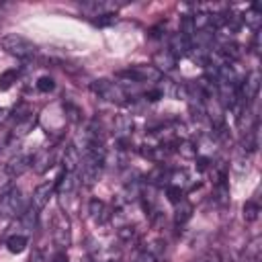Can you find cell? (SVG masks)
Instances as JSON below:
<instances>
[{
	"label": "cell",
	"mask_w": 262,
	"mask_h": 262,
	"mask_svg": "<svg viewBox=\"0 0 262 262\" xmlns=\"http://www.w3.org/2000/svg\"><path fill=\"white\" fill-rule=\"evenodd\" d=\"M0 47L8 53V55H14L18 59H29L37 53V45L27 39L25 35H18V33H8L0 39Z\"/></svg>",
	"instance_id": "6da1fadb"
},
{
	"label": "cell",
	"mask_w": 262,
	"mask_h": 262,
	"mask_svg": "<svg viewBox=\"0 0 262 262\" xmlns=\"http://www.w3.org/2000/svg\"><path fill=\"white\" fill-rule=\"evenodd\" d=\"M90 90H92L98 98H102V100H106V102H113V104H125V102L129 100V94H127V90H125L121 84L111 82V80H104V78L90 82Z\"/></svg>",
	"instance_id": "7a4b0ae2"
},
{
	"label": "cell",
	"mask_w": 262,
	"mask_h": 262,
	"mask_svg": "<svg viewBox=\"0 0 262 262\" xmlns=\"http://www.w3.org/2000/svg\"><path fill=\"white\" fill-rule=\"evenodd\" d=\"M117 76L125 78L127 82H135V84H151V82H160L162 80V74L154 66H147V63L129 66L125 70H119Z\"/></svg>",
	"instance_id": "3957f363"
},
{
	"label": "cell",
	"mask_w": 262,
	"mask_h": 262,
	"mask_svg": "<svg viewBox=\"0 0 262 262\" xmlns=\"http://www.w3.org/2000/svg\"><path fill=\"white\" fill-rule=\"evenodd\" d=\"M25 203H23V192L16 186H10L6 192L0 194V217L10 219V217H20V213L25 211Z\"/></svg>",
	"instance_id": "277c9868"
},
{
	"label": "cell",
	"mask_w": 262,
	"mask_h": 262,
	"mask_svg": "<svg viewBox=\"0 0 262 262\" xmlns=\"http://www.w3.org/2000/svg\"><path fill=\"white\" fill-rule=\"evenodd\" d=\"M51 235H53V242L59 246V250H66L72 244V223H70L66 213L57 211L53 215V219H51Z\"/></svg>",
	"instance_id": "5b68a950"
},
{
	"label": "cell",
	"mask_w": 262,
	"mask_h": 262,
	"mask_svg": "<svg viewBox=\"0 0 262 262\" xmlns=\"http://www.w3.org/2000/svg\"><path fill=\"white\" fill-rule=\"evenodd\" d=\"M123 4L119 2H108V0H90V2H82L80 8L82 12H86L92 20L98 18V16H104V14H115Z\"/></svg>",
	"instance_id": "8992f818"
},
{
	"label": "cell",
	"mask_w": 262,
	"mask_h": 262,
	"mask_svg": "<svg viewBox=\"0 0 262 262\" xmlns=\"http://www.w3.org/2000/svg\"><path fill=\"white\" fill-rule=\"evenodd\" d=\"M31 160H33V156H29V154H16V156H12V158L6 162V166H4L6 176H8V178L20 176L23 172H27V170L31 168Z\"/></svg>",
	"instance_id": "52a82bcc"
},
{
	"label": "cell",
	"mask_w": 262,
	"mask_h": 262,
	"mask_svg": "<svg viewBox=\"0 0 262 262\" xmlns=\"http://www.w3.org/2000/svg\"><path fill=\"white\" fill-rule=\"evenodd\" d=\"M78 182L80 180H78V176L74 172H61L55 178V192H57V196H61V199L72 196L74 190H76V186H78Z\"/></svg>",
	"instance_id": "ba28073f"
},
{
	"label": "cell",
	"mask_w": 262,
	"mask_h": 262,
	"mask_svg": "<svg viewBox=\"0 0 262 262\" xmlns=\"http://www.w3.org/2000/svg\"><path fill=\"white\" fill-rule=\"evenodd\" d=\"M55 194V180L53 182H43V184H39L35 190H33V196H31V205L37 209V211H41L47 203H49V199Z\"/></svg>",
	"instance_id": "9c48e42d"
},
{
	"label": "cell",
	"mask_w": 262,
	"mask_h": 262,
	"mask_svg": "<svg viewBox=\"0 0 262 262\" xmlns=\"http://www.w3.org/2000/svg\"><path fill=\"white\" fill-rule=\"evenodd\" d=\"M88 213H90V217H92V221H94L96 225H104V223L113 217V211H111L108 205H106L104 201H100V199H92V201L88 203Z\"/></svg>",
	"instance_id": "30bf717a"
},
{
	"label": "cell",
	"mask_w": 262,
	"mask_h": 262,
	"mask_svg": "<svg viewBox=\"0 0 262 262\" xmlns=\"http://www.w3.org/2000/svg\"><path fill=\"white\" fill-rule=\"evenodd\" d=\"M61 164H63V172H76L82 164V154H80V147L70 143L63 147V154H61Z\"/></svg>",
	"instance_id": "8fae6325"
},
{
	"label": "cell",
	"mask_w": 262,
	"mask_h": 262,
	"mask_svg": "<svg viewBox=\"0 0 262 262\" xmlns=\"http://www.w3.org/2000/svg\"><path fill=\"white\" fill-rule=\"evenodd\" d=\"M190 49H192V41H190L186 35H182L180 31L170 37V47H168V51H170L176 59L182 57V55H188Z\"/></svg>",
	"instance_id": "7c38bea8"
},
{
	"label": "cell",
	"mask_w": 262,
	"mask_h": 262,
	"mask_svg": "<svg viewBox=\"0 0 262 262\" xmlns=\"http://www.w3.org/2000/svg\"><path fill=\"white\" fill-rule=\"evenodd\" d=\"M151 66H154L160 74H164V72H172V70H176V57H174L168 49H160V51L154 53V57H151Z\"/></svg>",
	"instance_id": "4fadbf2b"
},
{
	"label": "cell",
	"mask_w": 262,
	"mask_h": 262,
	"mask_svg": "<svg viewBox=\"0 0 262 262\" xmlns=\"http://www.w3.org/2000/svg\"><path fill=\"white\" fill-rule=\"evenodd\" d=\"M35 123H37V115H35V113H31V115L18 119V121L14 123V127L10 129V139H23L25 135H29V133L33 131Z\"/></svg>",
	"instance_id": "5bb4252c"
},
{
	"label": "cell",
	"mask_w": 262,
	"mask_h": 262,
	"mask_svg": "<svg viewBox=\"0 0 262 262\" xmlns=\"http://www.w3.org/2000/svg\"><path fill=\"white\" fill-rule=\"evenodd\" d=\"M53 166V151L51 149H39L35 156H33V160H31V168L37 172V174H43V172H47L49 168Z\"/></svg>",
	"instance_id": "9a60e30c"
},
{
	"label": "cell",
	"mask_w": 262,
	"mask_h": 262,
	"mask_svg": "<svg viewBox=\"0 0 262 262\" xmlns=\"http://www.w3.org/2000/svg\"><path fill=\"white\" fill-rule=\"evenodd\" d=\"M242 23H246L250 29L258 31L260 29V23H262V10H260V4L254 2L250 8H246V12L242 14Z\"/></svg>",
	"instance_id": "2e32d148"
},
{
	"label": "cell",
	"mask_w": 262,
	"mask_h": 262,
	"mask_svg": "<svg viewBox=\"0 0 262 262\" xmlns=\"http://www.w3.org/2000/svg\"><path fill=\"white\" fill-rule=\"evenodd\" d=\"M217 51H219L225 59H229V61H237V59H242V55H244L242 45L235 43V41H223Z\"/></svg>",
	"instance_id": "e0dca14e"
},
{
	"label": "cell",
	"mask_w": 262,
	"mask_h": 262,
	"mask_svg": "<svg viewBox=\"0 0 262 262\" xmlns=\"http://www.w3.org/2000/svg\"><path fill=\"white\" fill-rule=\"evenodd\" d=\"M190 217H192V205L186 199L178 201L176 203V209H174V223L176 225H184Z\"/></svg>",
	"instance_id": "ac0fdd59"
},
{
	"label": "cell",
	"mask_w": 262,
	"mask_h": 262,
	"mask_svg": "<svg viewBox=\"0 0 262 262\" xmlns=\"http://www.w3.org/2000/svg\"><path fill=\"white\" fill-rule=\"evenodd\" d=\"M258 123L252 127V129H248V131H244V137H242V145H244V149L246 151H256L258 149Z\"/></svg>",
	"instance_id": "d6986e66"
},
{
	"label": "cell",
	"mask_w": 262,
	"mask_h": 262,
	"mask_svg": "<svg viewBox=\"0 0 262 262\" xmlns=\"http://www.w3.org/2000/svg\"><path fill=\"white\" fill-rule=\"evenodd\" d=\"M27 244H29L27 235H20V233L10 235V237L6 239V248H8V252H12V254H20V252H25V250H27Z\"/></svg>",
	"instance_id": "ffe728a7"
},
{
	"label": "cell",
	"mask_w": 262,
	"mask_h": 262,
	"mask_svg": "<svg viewBox=\"0 0 262 262\" xmlns=\"http://www.w3.org/2000/svg\"><path fill=\"white\" fill-rule=\"evenodd\" d=\"M260 237H254L246 250H244V256H246V262H260Z\"/></svg>",
	"instance_id": "44dd1931"
},
{
	"label": "cell",
	"mask_w": 262,
	"mask_h": 262,
	"mask_svg": "<svg viewBox=\"0 0 262 262\" xmlns=\"http://www.w3.org/2000/svg\"><path fill=\"white\" fill-rule=\"evenodd\" d=\"M258 215H260V205L256 201H246V205H244V219L248 223H252V221L258 219Z\"/></svg>",
	"instance_id": "7402d4cb"
},
{
	"label": "cell",
	"mask_w": 262,
	"mask_h": 262,
	"mask_svg": "<svg viewBox=\"0 0 262 262\" xmlns=\"http://www.w3.org/2000/svg\"><path fill=\"white\" fill-rule=\"evenodd\" d=\"M16 78H18V72H16L14 68L4 70V72L0 74V90H8V88L16 82Z\"/></svg>",
	"instance_id": "603a6c76"
},
{
	"label": "cell",
	"mask_w": 262,
	"mask_h": 262,
	"mask_svg": "<svg viewBox=\"0 0 262 262\" xmlns=\"http://www.w3.org/2000/svg\"><path fill=\"white\" fill-rule=\"evenodd\" d=\"M117 235H119L121 242H131V239L137 237V229H135L133 225H121V227L117 229Z\"/></svg>",
	"instance_id": "cb8c5ba5"
},
{
	"label": "cell",
	"mask_w": 262,
	"mask_h": 262,
	"mask_svg": "<svg viewBox=\"0 0 262 262\" xmlns=\"http://www.w3.org/2000/svg\"><path fill=\"white\" fill-rule=\"evenodd\" d=\"M53 88H55V80L51 76H41L37 80V90L39 92H51Z\"/></svg>",
	"instance_id": "d4e9b609"
},
{
	"label": "cell",
	"mask_w": 262,
	"mask_h": 262,
	"mask_svg": "<svg viewBox=\"0 0 262 262\" xmlns=\"http://www.w3.org/2000/svg\"><path fill=\"white\" fill-rule=\"evenodd\" d=\"M176 151H178L180 156H184V158H196V147H194L190 141H180Z\"/></svg>",
	"instance_id": "484cf974"
},
{
	"label": "cell",
	"mask_w": 262,
	"mask_h": 262,
	"mask_svg": "<svg viewBox=\"0 0 262 262\" xmlns=\"http://www.w3.org/2000/svg\"><path fill=\"white\" fill-rule=\"evenodd\" d=\"M166 196H168V201H170V203H174V205H176L178 201H182V188L168 184V186H166Z\"/></svg>",
	"instance_id": "4316f807"
},
{
	"label": "cell",
	"mask_w": 262,
	"mask_h": 262,
	"mask_svg": "<svg viewBox=\"0 0 262 262\" xmlns=\"http://www.w3.org/2000/svg\"><path fill=\"white\" fill-rule=\"evenodd\" d=\"M66 113L70 115L72 121H80V119H82V111H80L76 104H72V102H66Z\"/></svg>",
	"instance_id": "83f0119b"
},
{
	"label": "cell",
	"mask_w": 262,
	"mask_h": 262,
	"mask_svg": "<svg viewBox=\"0 0 262 262\" xmlns=\"http://www.w3.org/2000/svg\"><path fill=\"white\" fill-rule=\"evenodd\" d=\"M143 98H145V100H149V102H156V100L164 98V94H162V90H160V88H151V90H145V92H143Z\"/></svg>",
	"instance_id": "f1b7e54d"
},
{
	"label": "cell",
	"mask_w": 262,
	"mask_h": 262,
	"mask_svg": "<svg viewBox=\"0 0 262 262\" xmlns=\"http://www.w3.org/2000/svg\"><path fill=\"white\" fill-rule=\"evenodd\" d=\"M49 262H70V258H68L66 250H57V252L49 258Z\"/></svg>",
	"instance_id": "f546056e"
},
{
	"label": "cell",
	"mask_w": 262,
	"mask_h": 262,
	"mask_svg": "<svg viewBox=\"0 0 262 262\" xmlns=\"http://www.w3.org/2000/svg\"><path fill=\"white\" fill-rule=\"evenodd\" d=\"M135 262H160V260H158V256H154V254H149V252H145V250H143V252L137 256V260H135Z\"/></svg>",
	"instance_id": "4dcf8cb0"
},
{
	"label": "cell",
	"mask_w": 262,
	"mask_h": 262,
	"mask_svg": "<svg viewBox=\"0 0 262 262\" xmlns=\"http://www.w3.org/2000/svg\"><path fill=\"white\" fill-rule=\"evenodd\" d=\"M29 262H43V258H41V254H39V252H33V256L29 258Z\"/></svg>",
	"instance_id": "1f68e13d"
},
{
	"label": "cell",
	"mask_w": 262,
	"mask_h": 262,
	"mask_svg": "<svg viewBox=\"0 0 262 262\" xmlns=\"http://www.w3.org/2000/svg\"><path fill=\"white\" fill-rule=\"evenodd\" d=\"M6 117H8V111L6 108H0V123L6 121Z\"/></svg>",
	"instance_id": "d6a6232c"
},
{
	"label": "cell",
	"mask_w": 262,
	"mask_h": 262,
	"mask_svg": "<svg viewBox=\"0 0 262 262\" xmlns=\"http://www.w3.org/2000/svg\"><path fill=\"white\" fill-rule=\"evenodd\" d=\"M0 6H2V4H0Z\"/></svg>",
	"instance_id": "836d02e7"
}]
</instances>
